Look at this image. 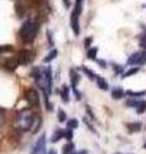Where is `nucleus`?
I'll list each match as a JSON object with an SVG mask.
<instances>
[{
  "instance_id": "1",
  "label": "nucleus",
  "mask_w": 146,
  "mask_h": 154,
  "mask_svg": "<svg viewBox=\"0 0 146 154\" xmlns=\"http://www.w3.org/2000/svg\"><path fill=\"white\" fill-rule=\"evenodd\" d=\"M31 77L35 80L36 85L42 90L45 98H49L53 89V71L51 67H33Z\"/></svg>"
},
{
  "instance_id": "2",
  "label": "nucleus",
  "mask_w": 146,
  "mask_h": 154,
  "mask_svg": "<svg viewBox=\"0 0 146 154\" xmlns=\"http://www.w3.org/2000/svg\"><path fill=\"white\" fill-rule=\"evenodd\" d=\"M38 30H40V25H38L37 21L27 19V21L23 22V25L21 26V28H19V31H18L19 40H21L23 44H32L37 36Z\"/></svg>"
},
{
  "instance_id": "3",
  "label": "nucleus",
  "mask_w": 146,
  "mask_h": 154,
  "mask_svg": "<svg viewBox=\"0 0 146 154\" xmlns=\"http://www.w3.org/2000/svg\"><path fill=\"white\" fill-rule=\"evenodd\" d=\"M37 116H35L30 110H21V112L17 113V117H16V121L18 123V128L21 131H30L33 127V123H35V119H36Z\"/></svg>"
},
{
  "instance_id": "4",
  "label": "nucleus",
  "mask_w": 146,
  "mask_h": 154,
  "mask_svg": "<svg viewBox=\"0 0 146 154\" xmlns=\"http://www.w3.org/2000/svg\"><path fill=\"white\" fill-rule=\"evenodd\" d=\"M24 100L31 108H38L40 107V95L35 88H28L24 91Z\"/></svg>"
},
{
  "instance_id": "5",
  "label": "nucleus",
  "mask_w": 146,
  "mask_h": 154,
  "mask_svg": "<svg viewBox=\"0 0 146 154\" xmlns=\"http://www.w3.org/2000/svg\"><path fill=\"white\" fill-rule=\"evenodd\" d=\"M82 12V4L76 3L75 9L72 11L71 14V27L75 35H80V14Z\"/></svg>"
},
{
  "instance_id": "6",
  "label": "nucleus",
  "mask_w": 146,
  "mask_h": 154,
  "mask_svg": "<svg viewBox=\"0 0 146 154\" xmlns=\"http://www.w3.org/2000/svg\"><path fill=\"white\" fill-rule=\"evenodd\" d=\"M17 58L19 60V63L21 64H30L31 62L35 59V51L31 50V49H22L18 51L17 54Z\"/></svg>"
},
{
  "instance_id": "7",
  "label": "nucleus",
  "mask_w": 146,
  "mask_h": 154,
  "mask_svg": "<svg viewBox=\"0 0 146 154\" xmlns=\"http://www.w3.org/2000/svg\"><path fill=\"white\" fill-rule=\"evenodd\" d=\"M45 150H46V135L42 134L35 143V145H33L31 150V154H45Z\"/></svg>"
},
{
  "instance_id": "8",
  "label": "nucleus",
  "mask_w": 146,
  "mask_h": 154,
  "mask_svg": "<svg viewBox=\"0 0 146 154\" xmlns=\"http://www.w3.org/2000/svg\"><path fill=\"white\" fill-rule=\"evenodd\" d=\"M128 64L144 66L146 64V51H137L128 58Z\"/></svg>"
},
{
  "instance_id": "9",
  "label": "nucleus",
  "mask_w": 146,
  "mask_h": 154,
  "mask_svg": "<svg viewBox=\"0 0 146 154\" xmlns=\"http://www.w3.org/2000/svg\"><path fill=\"white\" fill-rule=\"evenodd\" d=\"M19 66H21V63H19V60H18L17 57L8 58V59L4 62V64H3L4 68H5L7 71H9V72H14Z\"/></svg>"
},
{
  "instance_id": "10",
  "label": "nucleus",
  "mask_w": 146,
  "mask_h": 154,
  "mask_svg": "<svg viewBox=\"0 0 146 154\" xmlns=\"http://www.w3.org/2000/svg\"><path fill=\"white\" fill-rule=\"evenodd\" d=\"M69 76H71V85H72V89L75 91V94L77 95V99H81V94L77 91V85L80 82V75L77 73L75 69H71L69 71Z\"/></svg>"
},
{
  "instance_id": "11",
  "label": "nucleus",
  "mask_w": 146,
  "mask_h": 154,
  "mask_svg": "<svg viewBox=\"0 0 146 154\" xmlns=\"http://www.w3.org/2000/svg\"><path fill=\"white\" fill-rule=\"evenodd\" d=\"M59 94H60L62 100H63L64 103H68V102H69V88H68L67 85H63V86H62V89H60V91H59Z\"/></svg>"
},
{
  "instance_id": "12",
  "label": "nucleus",
  "mask_w": 146,
  "mask_h": 154,
  "mask_svg": "<svg viewBox=\"0 0 146 154\" xmlns=\"http://www.w3.org/2000/svg\"><path fill=\"white\" fill-rule=\"evenodd\" d=\"M62 137H64V131L60 128H58L56 131L53 134V136H51V143H56V141H59Z\"/></svg>"
},
{
  "instance_id": "13",
  "label": "nucleus",
  "mask_w": 146,
  "mask_h": 154,
  "mask_svg": "<svg viewBox=\"0 0 146 154\" xmlns=\"http://www.w3.org/2000/svg\"><path fill=\"white\" fill-rule=\"evenodd\" d=\"M56 55H58V50H56V49H53L45 58H44V63H50L51 60H54V59H55Z\"/></svg>"
},
{
  "instance_id": "14",
  "label": "nucleus",
  "mask_w": 146,
  "mask_h": 154,
  "mask_svg": "<svg viewBox=\"0 0 146 154\" xmlns=\"http://www.w3.org/2000/svg\"><path fill=\"white\" fill-rule=\"evenodd\" d=\"M96 82H97V86L101 89V90H108L109 89V85H108V82L103 79V77H97L96 76Z\"/></svg>"
},
{
  "instance_id": "15",
  "label": "nucleus",
  "mask_w": 146,
  "mask_h": 154,
  "mask_svg": "<svg viewBox=\"0 0 146 154\" xmlns=\"http://www.w3.org/2000/svg\"><path fill=\"white\" fill-rule=\"evenodd\" d=\"M63 154H75V145L72 143H68L63 146Z\"/></svg>"
},
{
  "instance_id": "16",
  "label": "nucleus",
  "mask_w": 146,
  "mask_h": 154,
  "mask_svg": "<svg viewBox=\"0 0 146 154\" xmlns=\"http://www.w3.org/2000/svg\"><path fill=\"white\" fill-rule=\"evenodd\" d=\"M111 96H113L114 99H120L122 96H123V90L120 88H114L111 90Z\"/></svg>"
},
{
  "instance_id": "17",
  "label": "nucleus",
  "mask_w": 146,
  "mask_h": 154,
  "mask_svg": "<svg viewBox=\"0 0 146 154\" xmlns=\"http://www.w3.org/2000/svg\"><path fill=\"white\" fill-rule=\"evenodd\" d=\"M78 127V121H77L76 118H72L69 119V121L67 122V128H69V130H75Z\"/></svg>"
},
{
  "instance_id": "18",
  "label": "nucleus",
  "mask_w": 146,
  "mask_h": 154,
  "mask_svg": "<svg viewBox=\"0 0 146 154\" xmlns=\"http://www.w3.org/2000/svg\"><path fill=\"white\" fill-rule=\"evenodd\" d=\"M127 127L131 132H135V131H138V130L141 128V123L140 122H135V123H129L127 125Z\"/></svg>"
},
{
  "instance_id": "19",
  "label": "nucleus",
  "mask_w": 146,
  "mask_h": 154,
  "mask_svg": "<svg viewBox=\"0 0 146 154\" xmlns=\"http://www.w3.org/2000/svg\"><path fill=\"white\" fill-rule=\"evenodd\" d=\"M97 55V48H90L89 51H87V58L89 59H95Z\"/></svg>"
},
{
  "instance_id": "20",
  "label": "nucleus",
  "mask_w": 146,
  "mask_h": 154,
  "mask_svg": "<svg viewBox=\"0 0 146 154\" xmlns=\"http://www.w3.org/2000/svg\"><path fill=\"white\" fill-rule=\"evenodd\" d=\"M146 110V102L145 100H142V102H138L137 104V113L141 114V113H144Z\"/></svg>"
},
{
  "instance_id": "21",
  "label": "nucleus",
  "mask_w": 146,
  "mask_h": 154,
  "mask_svg": "<svg viewBox=\"0 0 146 154\" xmlns=\"http://www.w3.org/2000/svg\"><path fill=\"white\" fill-rule=\"evenodd\" d=\"M58 119H59V122H65L67 119V114L63 109H59L58 110Z\"/></svg>"
},
{
  "instance_id": "22",
  "label": "nucleus",
  "mask_w": 146,
  "mask_h": 154,
  "mask_svg": "<svg viewBox=\"0 0 146 154\" xmlns=\"http://www.w3.org/2000/svg\"><path fill=\"white\" fill-rule=\"evenodd\" d=\"M81 69L84 71L85 73H86L87 76L90 77V79H95V77H96V76H95V73H94V72H92L91 69H89V68H87V67H85V66H82V67H81Z\"/></svg>"
},
{
  "instance_id": "23",
  "label": "nucleus",
  "mask_w": 146,
  "mask_h": 154,
  "mask_svg": "<svg viewBox=\"0 0 146 154\" xmlns=\"http://www.w3.org/2000/svg\"><path fill=\"white\" fill-rule=\"evenodd\" d=\"M4 122H5V109L0 107V127L4 125Z\"/></svg>"
},
{
  "instance_id": "24",
  "label": "nucleus",
  "mask_w": 146,
  "mask_h": 154,
  "mask_svg": "<svg viewBox=\"0 0 146 154\" xmlns=\"http://www.w3.org/2000/svg\"><path fill=\"white\" fill-rule=\"evenodd\" d=\"M12 50H13V48L11 45H0V53H7Z\"/></svg>"
},
{
  "instance_id": "25",
  "label": "nucleus",
  "mask_w": 146,
  "mask_h": 154,
  "mask_svg": "<svg viewBox=\"0 0 146 154\" xmlns=\"http://www.w3.org/2000/svg\"><path fill=\"white\" fill-rule=\"evenodd\" d=\"M72 136H73V134H72V130L67 128L65 131H64V137L67 139V140H71V139H72Z\"/></svg>"
},
{
  "instance_id": "26",
  "label": "nucleus",
  "mask_w": 146,
  "mask_h": 154,
  "mask_svg": "<svg viewBox=\"0 0 146 154\" xmlns=\"http://www.w3.org/2000/svg\"><path fill=\"white\" fill-rule=\"evenodd\" d=\"M91 42H92V37H87L86 40H85V48H87V49H89L90 45H91Z\"/></svg>"
},
{
  "instance_id": "27",
  "label": "nucleus",
  "mask_w": 146,
  "mask_h": 154,
  "mask_svg": "<svg viewBox=\"0 0 146 154\" xmlns=\"http://www.w3.org/2000/svg\"><path fill=\"white\" fill-rule=\"evenodd\" d=\"M137 71H138L137 68H133V69H129V71L127 72V73H126V75H124V77H129L131 75H133V73H136V72H137Z\"/></svg>"
},
{
  "instance_id": "28",
  "label": "nucleus",
  "mask_w": 146,
  "mask_h": 154,
  "mask_svg": "<svg viewBox=\"0 0 146 154\" xmlns=\"http://www.w3.org/2000/svg\"><path fill=\"white\" fill-rule=\"evenodd\" d=\"M128 95H131V96H141V95H145V91H142V93H132V91H128Z\"/></svg>"
},
{
  "instance_id": "29",
  "label": "nucleus",
  "mask_w": 146,
  "mask_h": 154,
  "mask_svg": "<svg viewBox=\"0 0 146 154\" xmlns=\"http://www.w3.org/2000/svg\"><path fill=\"white\" fill-rule=\"evenodd\" d=\"M63 3H64V5H65V8H68L71 5V0H63Z\"/></svg>"
},
{
  "instance_id": "30",
  "label": "nucleus",
  "mask_w": 146,
  "mask_h": 154,
  "mask_svg": "<svg viewBox=\"0 0 146 154\" xmlns=\"http://www.w3.org/2000/svg\"><path fill=\"white\" fill-rule=\"evenodd\" d=\"M47 154H56V152H55V150H50V152H49Z\"/></svg>"
},
{
  "instance_id": "31",
  "label": "nucleus",
  "mask_w": 146,
  "mask_h": 154,
  "mask_svg": "<svg viewBox=\"0 0 146 154\" xmlns=\"http://www.w3.org/2000/svg\"><path fill=\"white\" fill-rule=\"evenodd\" d=\"M144 148H145V149H146V143H145V145H144Z\"/></svg>"
}]
</instances>
